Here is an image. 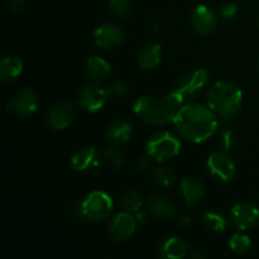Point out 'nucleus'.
Masks as SVG:
<instances>
[{
  "instance_id": "28",
  "label": "nucleus",
  "mask_w": 259,
  "mask_h": 259,
  "mask_svg": "<svg viewBox=\"0 0 259 259\" xmlns=\"http://www.w3.org/2000/svg\"><path fill=\"white\" fill-rule=\"evenodd\" d=\"M109 98L113 99H123L128 95L129 86L124 81H115L106 89Z\"/></svg>"
},
{
  "instance_id": "31",
  "label": "nucleus",
  "mask_w": 259,
  "mask_h": 259,
  "mask_svg": "<svg viewBox=\"0 0 259 259\" xmlns=\"http://www.w3.org/2000/svg\"><path fill=\"white\" fill-rule=\"evenodd\" d=\"M149 166H151V157L147 153L146 156L138 157V158L136 159V162H134V169H136L137 172H139V174L146 172L147 169L149 168Z\"/></svg>"
},
{
  "instance_id": "12",
  "label": "nucleus",
  "mask_w": 259,
  "mask_h": 259,
  "mask_svg": "<svg viewBox=\"0 0 259 259\" xmlns=\"http://www.w3.org/2000/svg\"><path fill=\"white\" fill-rule=\"evenodd\" d=\"M191 24L199 34H211L217 29V15L206 5H199L191 14Z\"/></svg>"
},
{
  "instance_id": "8",
  "label": "nucleus",
  "mask_w": 259,
  "mask_h": 259,
  "mask_svg": "<svg viewBox=\"0 0 259 259\" xmlns=\"http://www.w3.org/2000/svg\"><path fill=\"white\" fill-rule=\"evenodd\" d=\"M207 171L220 181H230L235 175V166L229 157L223 152H215L209 156L206 161Z\"/></svg>"
},
{
  "instance_id": "22",
  "label": "nucleus",
  "mask_w": 259,
  "mask_h": 259,
  "mask_svg": "<svg viewBox=\"0 0 259 259\" xmlns=\"http://www.w3.org/2000/svg\"><path fill=\"white\" fill-rule=\"evenodd\" d=\"M85 71L91 80H103L110 73V65L104 58L94 56L86 62Z\"/></svg>"
},
{
  "instance_id": "36",
  "label": "nucleus",
  "mask_w": 259,
  "mask_h": 259,
  "mask_svg": "<svg viewBox=\"0 0 259 259\" xmlns=\"http://www.w3.org/2000/svg\"><path fill=\"white\" fill-rule=\"evenodd\" d=\"M190 222H191V218H190V217H186V218H184V220H182V224H185V223H190Z\"/></svg>"
},
{
  "instance_id": "18",
  "label": "nucleus",
  "mask_w": 259,
  "mask_h": 259,
  "mask_svg": "<svg viewBox=\"0 0 259 259\" xmlns=\"http://www.w3.org/2000/svg\"><path fill=\"white\" fill-rule=\"evenodd\" d=\"M147 207L153 217L162 219H168L175 214L174 204L161 195H153L149 197L147 200Z\"/></svg>"
},
{
  "instance_id": "21",
  "label": "nucleus",
  "mask_w": 259,
  "mask_h": 259,
  "mask_svg": "<svg viewBox=\"0 0 259 259\" xmlns=\"http://www.w3.org/2000/svg\"><path fill=\"white\" fill-rule=\"evenodd\" d=\"M23 71V62L18 57H4L0 62V78L3 82L15 80Z\"/></svg>"
},
{
  "instance_id": "27",
  "label": "nucleus",
  "mask_w": 259,
  "mask_h": 259,
  "mask_svg": "<svg viewBox=\"0 0 259 259\" xmlns=\"http://www.w3.org/2000/svg\"><path fill=\"white\" fill-rule=\"evenodd\" d=\"M109 4L114 14L120 18L128 17L132 12L131 0H109Z\"/></svg>"
},
{
  "instance_id": "20",
  "label": "nucleus",
  "mask_w": 259,
  "mask_h": 259,
  "mask_svg": "<svg viewBox=\"0 0 259 259\" xmlns=\"http://www.w3.org/2000/svg\"><path fill=\"white\" fill-rule=\"evenodd\" d=\"M138 63L143 70H153L161 63V47L158 45H148L138 53Z\"/></svg>"
},
{
  "instance_id": "29",
  "label": "nucleus",
  "mask_w": 259,
  "mask_h": 259,
  "mask_svg": "<svg viewBox=\"0 0 259 259\" xmlns=\"http://www.w3.org/2000/svg\"><path fill=\"white\" fill-rule=\"evenodd\" d=\"M104 159H105L106 163L109 164L113 168H119V167L123 164V153H121L119 149L116 148H108L105 152L103 153Z\"/></svg>"
},
{
  "instance_id": "1",
  "label": "nucleus",
  "mask_w": 259,
  "mask_h": 259,
  "mask_svg": "<svg viewBox=\"0 0 259 259\" xmlns=\"http://www.w3.org/2000/svg\"><path fill=\"white\" fill-rule=\"evenodd\" d=\"M174 123L180 136L190 143L205 142L218 129V119L214 111L199 104H189L180 108Z\"/></svg>"
},
{
  "instance_id": "17",
  "label": "nucleus",
  "mask_w": 259,
  "mask_h": 259,
  "mask_svg": "<svg viewBox=\"0 0 259 259\" xmlns=\"http://www.w3.org/2000/svg\"><path fill=\"white\" fill-rule=\"evenodd\" d=\"M158 254L161 258L181 259L187 255V244L180 238H168L159 247Z\"/></svg>"
},
{
  "instance_id": "16",
  "label": "nucleus",
  "mask_w": 259,
  "mask_h": 259,
  "mask_svg": "<svg viewBox=\"0 0 259 259\" xmlns=\"http://www.w3.org/2000/svg\"><path fill=\"white\" fill-rule=\"evenodd\" d=\"M181 192L187 205H195L202 200L205 195L204 185L197 179L186 177L181 182Z\"/></svg>"
},
{
  "instance_id": "14",
  "label": "nucleus",
  "mask_w": 259,
  "mask_h": 259,
  "mask_svg": "<svg viewBox=\"0 0 259 259\" xmlns=\"http://www.w3.org/2000/svg\"><path fill=\"white\" fill-rule=\"evenodd\" d=\"M100 154L94 147L80 149L71 158V166L78 172H94L100 166Z\"/></svg>"
},
{
  "instance_id": "10",
  "label": "nucleus",
  "mask_w": 259,
  "mask_h": 259,
  "mask_svg": "<svg viewBox=\"0 0 259 259\" xmlns=\"http://www.w3.org/2000/svg\"><path fill=\"white\" fill-rule=\"evenodd\" d=\"M75 118V109L71 104L61 103L53 106L47 114L46 123L53 131H62L66 129Z\"/></svg>"
},
{
  "instance_id": "13",
  "label": "nucleus",
  "mask_w": 259,
  "mask_h": 259,
  "mask_svg": "<svg viewBox=\"0 0 259 259\" xmlns=\"http://www.w3.org/2000/svg\"><path fill=\"white\" fill-rule=\"evenodd\" d=\"M137 218L132 215V212L124 211L115 215L110 223V233L114 239L126 240L134 234L137 229Z\"/></svg>"
},
{
  "instance_id": "15",
  "label": "nucleus",
  "mask_w": 259,
  "mask_h": 259,
  "mask_svg": "<svg viewBox=\"0 0 259 259\" xmlns=\"http://www.w3.org/2000/svg\"><path fill=\"white\" fill-rule=\"evenodd\" d=\"M94 40L100 48H114L123 42V33L113 24H103L94 32Z\"/></svg>"
},
{
  "instance_id": "6",
  "label": "nucleus",
  "mask_w": 259,
  "mask_h": 259,
  "mask_svg": "<svg viewBox=\"0 0 259 259\" xmlns=\"http://www.w3.org/2000/svg\"><path fill=\"white\" fill-rule=\"evenodd\" d=\"M108 93L98 83H91L81 90L78 96V105L88 113H96L105 105L108 100Z\"/></svg>"
},
{
  "instance_id": "3",
  "label": "nucleus",
  "mask_w": 259,
  "mask_h": 259,
  "mask_svg": "<svg viewBox=\"0 0 259 259\" xmlns=\"http://www.w3.org/2000/svg\"><path fill=\"white\" fill-rule=\"evenodd\" d=\"M209 108L220 116L229 118L238 113L243 103V93L230 81L214 83L207 95Z\"/></svg>"
},
{
  "instance_id": "19",
  "label": "nucleus",
  "mask_w": 259,
  "mask_h": 259,
  "mask_svg": "<svg viewBox=\"0 0 259 259\" xmlns=\"http://www.w3.org/2000/svg\"><path fill=\"white\" fill-rule=\"evenodd\" d=\"M133 129L126 121H113L106 129V139L113 144H123L131 139Z\"/></svg>"
},
{
  "instance_id": "11",
  "label": "nucleus",
  "mask_w": 259,
  "mask_h": 259,
  "mask_svg": "<svg viewBox=\"0 0 259 259\" xmlns=\"http://www.w3.org/2000/svg\"><path fill=\"white\" fill-rule=\"evenodd\" d=\"M209 82V73L204 68H199L192 72L187 73L186 76L181 78L177 86V91L186 96H194L197 95L205 86Z\"/></svg>"
},
{
  "instance_id": "35",
  "label": "nucleus",
  "mask_w": 259,
  "mask_h": 259,
  "mask_svg": "<svg viewBox=\"0 0 259 259\" xmlns=\"http://www.w3.org/2000/svg\"><path fill=\"white\" fill-rule=\"evenodd\" d=\"M159 30L158 25H157V23H152L151 24V32L152 33H157Z\"/></svg>"
},
{
  "instance_id": "30",
  "label": "nucleus",
  "mask_w": 259,
  "mask_h": 259,
  "mask_svg": "<svg viewBox=\"0 0 259 259\" xmlns=\"http://www.w3.org/2000/svg\"><path fill=\"white\" fill-rule=\"evenodd\" d=\"M234 144V133L230 129H225L220 134V146L224 151H229Z\"/></svg>"
},
{
  "instance_id": "5",
  "label": "nucleus",
  "mask_w": 259,
  "mask_h": 259,
  "mask_svg": "<svg viewBox=\"0 0 259 259\" xmlns=\"http://www.w3.org/2000/svg\"><path fill=\"white\" fill-rule=\"evenodd\" d=\"M81 209H82L83 219L98 223L110 215L113 210V200L105 192L94 191L81 202Z\"/></svg>"
},
{
  "instance_id": "34",
  "label": "nucleus",
  "mask_w": 259,
  "mask_h": 259,
  "mask_svg": "<svg viewBox=\"0 0 259 259\" xmlns=\"http://www.w3.org/2000/svg\"><path fill=\"white\" fill-rule=\"evenodd\" d=\"M137 222L138 223H146L147 222V214L144 211L137 212Z\"/></svg>"
},
{
  "instance_id": "33",
  "label": "nucleus",
  "mask_w": 259,
  "mask_h": 259,
  "mask_svg": "<svg viewBox=\"0 0 259 259\" xmlns=\"http://www.w3.org/2000/svg\"><path fill=\"white\" fill-rule=\"evenodd\" d=\"M7 4L10 9L18 12V10H22L23 7H24V0H7Z\"/></svg>"
},
{
  "instance_id": "2",
  "label": "nucleus",
  "mask_w": 259,
  "mask_h": 259,
  "mask_svg": "<svg viewBox=\"0 0 259 259\" xmlns=\"http://www.w3.org/2000/svg\"><path fill=\"white\" fill-rule=\"evenodd\" d=\"M184 100L185 96L177 90L163 99L143 96L134 103V114L151 125H166L174 121Z\"/></svg>"
},
{
  "instance_id": "26",
  "label": "nucleus",
  "mask_w": 259,
  "mask_h": 259,
  "mask_svg": "<svg viewBox=\"0 0 259 259\" xmlns=\"http://www.w3.org/2000/svg\"><path fill=\"white\" fill-rule=\"evenodd\" d=\"M250 244L252 243H250L249 238L243 234H234L230 238L229 242V245L233 252L238 253V254H244V253H247L249 250Z\"/></svg>"
},
{
  "instance_id": "4",
  "label": "nucleus",
  "mask_w": 259,
  "mask_h": 259,
  "mask_svg": "<svg viewBox=\"0 0 259 259\" xmlns=\"http://www.w3.org/2000/svg\"><path fill=\"white\" fill-rule=\"evenodd\" d=\"M181 151V143L168 132H156L151 136L146 144V153L158 162L167 161Z\"/></svg>"
},
{
  "instance_id": "25",
  "label": "nucleus",
  "mask_w": 259,
  "mask_h": 259,
  "mask_svg": "<svg viewBox=\"0 0 259 259\" xmlns=\"http://www.w3.org/2000/svg\"><path fill=\"white\" fill-rule=\"evenodd\" d=\"M152 180L158 186L167 187L175 181V172L164 164H159L152 172Z\"/></svg>"
},
{
  "instance_id": "24",
  "label": "nucleus",
  "mask_w": 259,
  "mask_h": 259,
  "mask_svg": "<svg viewBox=\"0 0 259 259\" xmlns=\"http://www.w3.org/2000/svg\"><path fill=\"white\" fill-rule=\"evenodd\" d=\"M201 225L209 232L220 233L227 228V219L218 212H206L202 215Z\"/></svg>"
},
{
  "instance_id": "32",
  "label": "nucleus",
  "mask_w": 259,
  "mask_h": 259,
  "mask_svg": "<svg viewBox=\"0 0 259 259\" xmlns=\"http://www.w3.org/2000/svg\"><path fill=\"white\" fill-rule=\"evenodd\" d=\"M238 13V7L235 4H225L222 7V15L225 18V19H232L237 15Z\"/></svg>"
},
{
  "instance_id": "7",
  "label": "nucleus",
  "mask_w": 259,
  "mask_h": 259,
  "mask_svg": "<svg viewBox=\"0 0 259 259\" xmlns=\"http://www.w3.org/2000/svg\"><path fill=\"white\" fill-rule=\"evenodd\" d=\"M232 218L237 229H253L259 223V209L252 202H240L232 209Z\"/></svg>"
},
{
  "instance_id": "23",
  "label": "nucleus",
  "mask_w": 259,
  "mask_h": 259,
  "mask_svg": "<svg viewBox=\"0 0 259 259\" xmlns=\"http://www.w3.org/2000/svg\"><path fill=\"white\" fill-rule=\"evenodd\" d=\"M120 205L124 209V211L128 212H138L141 210L142 205H143V200H142L141 194L136 190H128L124 192L120 197Z\"/></svg>"
},
{
  "instance_id": "9",
  "label": "nucleus",
  "mask_w": 259,
  "mask_h": 259,
  "mask_svg": "<svg viewBox=\"0 0 259 259\" xmlns=\"http://www.w3.org/2000/svg\"><path fill=\"white\" fill-rule=\"evenodd\" d=\"M38 96L32 89H22L10 101V110L20 116H28L35 113L38 108Z\"/></svg>"
}]
</instances>
